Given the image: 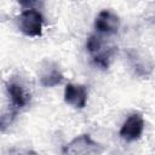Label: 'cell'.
I'll list each match as a JSON object with an SVG mask.
<instances>
[{
    "instance_id": "6da1fadb",
    "label": "cell",
    "mask_w": 155,
    "mask_h": 155,
    "mask_svg": "<svg viewBox=\"0 0 155 155\" xmlns=\"http://www.w3.org/2000/svg\"><path fill=\"white\" fill-rule=\"evenodd\" d=\"M86 48L97 65L103 69H107L110 65V62L113 61L115 53V47L105 46L101 36L96 34L90 35L86 40Z\"/></svg>"
},
{
    "instance_id": "7a4b0ae2",
    "label": "cell",
    "mask_w": 155,
    "mask_h": 155,
    "mask_svg": "<svg viewBox=\"0 0 155 155\" xmlns=\"http://www.w3.org/2000/svg\"><path fill=\"white\" fill-rule=\"evenodd\" d=\"M19 30L30 38H38L42 34V25H44V17L42 15L34 10H24L17 18Z\"/></svg>"
},
{
    "instance_id": "3957f363",
    "label": "cell",
    "mask_w": 155,
    "mask_h": 155,
    "mask_svg": "<svg viewBox=\"0 0 155 155\" xmlns=\"http://www.w3.org/2000/svg\"><path fill=\"white\" fill-rule=\"evenodd\" d=\"M127 57L130 67L132 68L136 75L140 78H147L153 73L155 63L148 52L140 48H131L127 52Z\"/></svg>"
},
{
    "instance_id": "277c9868",
    "label": "cell",
    "mask_w": 155,
    "mask_h": 155,
    "mask_svg": "<svg viewBox=\"0 0 155 155\" xmlns=\"http://www.w3.org/2000/svg\"><path fill=\"white\" fill-rule=\"evenodd\" d=\"M102 147L94 142L90 134H80L63 148L64 154H98Z\"/></svg>"
},
{
    "instance_id": "5b68a950",
    "label": "cell",
    "mask_w": 155,
    "mask_h": 155,
    "mask_svg": "<svg viewBox=\"0 0 155 155\" xmlns=\"http://www.w3.org/2000/svg\"><path fill=\"white\" fill-rule=\"evenodd\" d=\"M144 131V119L139 113H132L124 121L119 134L122 139L127 142H134L140 138Z\"/></svg>"
},
{
    "instance_id": "8992f818",
    "label": "cell",
    "mask_w": 155,
    "mask_h": 155,
    "mask_svg": "<svg viewBox=\"0 0 155 155\" xmlns=\"http://www.w3.org/2000/svg\"><path fill=\"white\" fill-rule=\"evenodd\" d=\"M94 28L103 34H115L120 28V18L111 10H102L96 17Z\"/></svg>"
},
{
    "instance_id": "52a82bcc",
    "label": "cell",
    "mask_w": 155,
    "mask_h": 155,
    "mask_svg": "<svg viewBox=\"0 0 155 155\" xmlns=\"http://www.w3.org/2000/svg\"><path fill=\"white\" fill-rule=\"evenodd\" d=\"M64 102L76 109H82L87 103V90L84 85L68 84L64 88Z\"/></svg>"
},
{
    "instance_id": "ba28073f",
    "label": "cell",
    "mask_w": 155,
    "mask_h": 155,
    "mask_svg": "<svg viewBox=\"0 0 155 155\" xmlns=\"http://www.w3.org/2000/svg\"><path fill=\"white\" fill-rule=\"evenodd\" d=\"M40 84L44 87H54L63 81V74L59 67L52 62H45L39 74Z\"/></svg>"
},
{
    "instance_id": "9c48e42d",
    "label": "cell",
    "mask_w": 155,
    "mask_h": 155,
    "mask_svg": "<svg viewBox=\"0 0 155 155\" xmlns=\"http://www.w3.org/2000/svg\"><path fill=\"white\" fill-rule=\"evenodd\" d=\"M6 88H7V93H8V97L11 99V103L16 110L22 109L28 104L29 98H30L29 93L27 92V90L24 88V86L19 81H17L15 79L10 80L7 82Z\"/></svg>"
},
{
    "instance_id": "30bf717a",
    "label": "cell",
    "mask_w": 155,
    "mask_h": 155,
    "mask_svg": "<svg viewBox=\"0 0 155 155\" xmlns=\"http://www.w3.org/2000/svg\"><path fill=\"white\" fill-rule=\"evenodd\" d=\"M22 6H29V5H31L33 2H35L36 0H17Z\"/></svg>"
}]
</instances>
